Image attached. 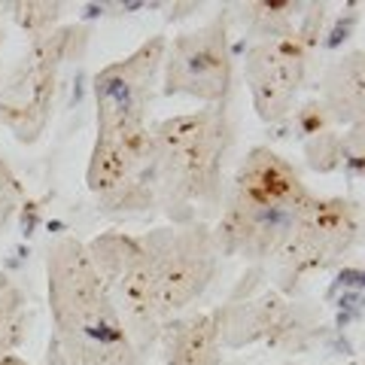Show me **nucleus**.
<instances>
[{"label": "nucleus", "instance_id": "1", "mask_svg": "<svg viewBox=\"0 0 365 365\" xmlns=\"http://www.w3.org/2000/svg\"><path fill=\"white\" fill-rule=\"evenodd\" d=\"M235 122L225 107H204L153 125L155 207L170 222H207L225 195Z\"/></svg>", "mask_w": 365, "mask_h": 365}, {"label": "nucleus", "instance_id": "2", "mask_svg": "<svg viewBox=\"0 0 365 365\" xmlns=\"http://www.w3.org/2000/svg\"><path fill=\"white\" fill-rule=\"evenodd\" d=\"M311 195L295 165L271 146H253L237 165L220 204V220L210 228L220 256L250 265L277 262Z\"/></svg>", "mask_w": 365, "mask_h": 365}, {"label": "nucleus", "instance_id": "3", "mask_svg": "<svg viewBox=\"0 0 365 365\" xmlns=\"http://www.w3.org/2000/svg\"><path fill=\"white\" fill-rule=\"evenodd\" d=\"M46 292L61 365H95L134 353L119 311L83 241L64 235L46 253Z\"/></svg>", "mask_w": 365, "mask_h": 365}, {"label": "nucleus", "instance_id": "4", "mask_svg": "<svg viewBox=\"0 0 365 365\" xmlns=\"http://www.w3.org/2000/svg\"><path fill=\"white\" fill-rule=\"evenodd\" d=\"M88 46V28L58 25L55 31L31 40L28 52L0 88V125L19 143H37L49 128L58 76L67 61H76Z\"/></svg>", "mask_w": 365, "mask_h": 365}, {"label": "nucleus", "instance_id": "5", "mask_svg": "<svg viewBox=\"0 0 365 365\" xmlns=\"http://www.w3.org/2000/svg\"><path fill=\"white\" fill-rule=\"evenodd\" d=\"M329 9L323 4L304 6L299 21L265 40H250L244 52V79L250 101L262 122L277 125L295 110L302 88L307 83L311 58L319 46Z\"/></svg>", "mask_w": 365, "mask_h": 365}, {"label": "nucleus", "instance_id": "6", "mask_svg": "<svg viewBox=\"0 0 365 365\" xmlns=\"http://www.w3.org/2000/svg\"><path fill=\"white\" fill-rule=\"evenodd\" d=\"M86 250L95 262L101 280H104L113 304H116L125 335H128L134 353L140 356V353L158 344L162 326L168 323L162 304H158L153 262L146 256L140 237L107 232L88 241Z\"/></svg>", "mask_w": 365, "mask_h": 365}, {"label": "nucleus", "instance_id": "7", "mask_svg": "<svg viewBox=\"0 0 365 365\" xmlns=\"http://www.w3.org/2000/svg\"><path fill=\"white\" fill-rule=\"evenodd\" d=\"M86 186L104 213L122 216L153 207V125L134 122L98 131L86 168Z\"/></svg>", "mask_w": 365, "mask_h": 365}, {"label": "nucleus", "instance_id": "8", "mask_svg": "<svg viewBox=\"0 0 365 365\" xmlns=\"http://www.w3.org/2000/svg\"><path fill=\"white\" fill-rule=\"evenodd\" d=\"M140 244L153 262L165 319L186 314L220 271L222 256L207 222H170L140 235Z\"/></svg>", "mask_w": 365, "mask_h": 365}, {"label": "nucleus", "instance_id": "9", "mask_svg": "<svg viewBox=\"0 0 365 365\" xmlns=\"http://www.w3.org/2000/svg\"><path fill=\"white\" fill-rule=\"evenodd\" d=\"M228 21V13H216L204 25L177 34L165 46L162 95L195 98L204 107H225L235 83Z\"/></svg>", "mask_w": 365, "mask_h": 365}, {"label": "nucleus", "instance_id": "10", "mask_svg": "<svg viewBox=\"0 0 365 365\" xmlns=\"http://www.w3.org/2000/svg\"><path fill=\"white\" fill-rule=\"evenodd\" d=\"M359 204L338 195H311L299 210L289 228V237L283 244L277 265L283 274V287H292V280H302L307 274L329 271L359 244Z\"/></svg>", "mask_w": 365, "mask_h": 365}, {"label": "nucleus", "instance_id": "11", "mask_svg": "<svg viewBox=\"0 0 365 365\" xmlns=\"http://www.w3.org/2000/svg\"><path fill=\"white\" fill-rule=\"evenodd\" d=\"M165 46L168 40L162 34L146 37L134 52H128L119 61H110L95 73L91 98H95L98 131L146 122L155 98V86L162 79Z\"/></svg>", "mask_w": 365, "mask_h": 365}, {"label": "nucleus", "instance_id": "12", "mask_svg": "<svg viewBox=\"0 0 365 365\" xmlns=\"http://www.w3.org/2000/svg\"><path fill=\"white\" fill-rule=\"evenodd\" d=\"M213 314H216V323H220L222 347H244V344H253V341L283 344L287 338L302 332L299 311L274 289L262 292L259 299L228 302Z\"/></svg>", "mask_w": 365, "mask_h": 365}, {"label": "nucleus", "instance_id": "13", "mask_svg": "<svg viewBox=\"0 0 365 365\" xmlns=\"http://www.w3.org/2000/svg\"><path fill=\"white\" fill-rule=\"evenodd\" d=\"M158 344L165 365H222V338L213 311L170 317Z\"/></svg>", "mask_w": 365, "mask_h": 365}, {"label": "nucleus", "instance_id": "14", "mask_svg": "<svg viewBox=\"0 0 365 365\" xmlns=\"http://www.w3.org/2000/svg\"><path fill=\"white\" fill-rule=\"evenodd\" d=\"M317 101L329 113V119L338 125H359L365 110V64L362 49H350L338 55L319 76V95Z\"/></svg>", "mask_w": 365, "mask_h": 365}, {"label": "nucleus", "instance_id": "15", "mask_svg": "<svg viewBox=\"0 0 365 365\" xmlns=\"http://www.w3.org/2000/svg\"><path fill=\"white\" fill-rule=\"evenodd\" d=\"M241 9V19L244 28H247V37L250 40H265V37H277V34L289 31L295 21H299L302 16V4H289V0H283V4H277V0H262V4H244L237 6Z\"/></svg>", "mask_w": 365, "mask_h": 365}, {"label": "nucleus", "instance_id": "16", "mask_svg": "<svg viewBox=\"0 0 365 365\" xmlns=\"http://www.w3.org/2000/svg\"><path fill=\"white\" fill-rule=\"evenodd\" d=\"M61 4H46V0H31V4H9V16L13 21L28 34L31 40L43 37L61 25Z\"/></svg>", "mask_w": 365, "mask_h": 365}, {"label": "nucleus", "instance_id": "17", "mask_svg": "<svg viewBox=\"0 0 365 365\" xmlns=\"http://www.w3.org/2000/svg\"><path fill=\"white\" fill-rule=\"evenodd\" d=\"M304 155H307V165L319 174H329L341 165L344 158V137H338V131H326L319 137H311L304 140Z\"/></svg>", "mask_w": 365, "mask_h": 365}, {"label": "nucleus", "instance_id": "18", "mask_svg": "<svg viewBox=\"0 0 365 365\" xmlns=\"http://www.w3.org/2000/svg\"><path fill=\"white\" fill-rule=\"evenodd\" d=\"M21 201H25V189H21L19 177L13 174V168L0 158V232L16 220Z\"/></svg>", "mask_w": 365, "mask_h": 365}, {"label": "nucleus", "instance_id": "19", "mask_svg": "<svg viewBox=\"0 0 365 365\" xmlns=\"http://www.w3.org/2000/svg\"><path fill=\"white\" fill-rule=\"evenodd\" d=\"M31 323H34V314L31 311H21L13 319V323H9L4 332H0V365H31V362H25L21 356H16V350L25 344Z\"/></svg>", "mask_w": 365, "mask_h": 365}, {"label": "nucleus", "instance_id": "20", "mask_svg": "<svg viewBox=\"0 0 365 365\" xmlns=\"http://www.w3.org/2000/svg\"><path fill=\"white\" fill-rule=\"evenodd\" d=\"M295 125H299V131H302L304 140L319 137V134H326V131H335L332 119H329V113L323 110V104H319L317 98L307 101V104H302L299 110H295Z\"/></svg>", "mask_w": 365, "mask_h": 365}, {"label": "nucleus", "instance_id": "21", "mask_svg": "<svg viewBox=\"0 0 365 365\" xmlns=\"http://www.w3.org/2000/svg\"><path fill=\"white\" fill-rule=\"evenodd\" d=\"M21 311H25V295H21V289L13 287V283H4V287H0V332H4Z\"/></svg>", "mask_w": 365, "mask_h": 365}, {"label": "nucleus", "instance_id": "22", "mask_svg": "<svg viewBox=\"0 0 365 365\" xmlns=\"http://www.w3.org/2000/svg\"><path fill=\"white\" fill-rule=\"evenodd\" d=\"M95 365H137V353H122V356H113V359L95 362Z\"/></svg>", "mask_w": 365, "mask_h": 365}, {"label": "nucleus", "instance_id": "23", "mask_svg": "<svg viewBox=\"0 0 365 365\" xmlns=\"http://www.w3.org/2000/svg\"><path fill=\"white\" fill-rule=\"evenodd\" d=\"M0 49H4V28H0Z\"/></svg>", "mask_w": 365, "mask_h": 365}, {"label": "nucleus", "instance_id": "24", "mask_svg": "<svg viewBox=\"0 0 365 365\" xmlns=\"http://www.w3.org/2000/svg\"><path fill=\"white\" fill-rule=\"evenodd\" d=\"M350 365H359V362H350Z\"/></svg>", "mask_w": 365, "mask_h": 365}]
</instances>
